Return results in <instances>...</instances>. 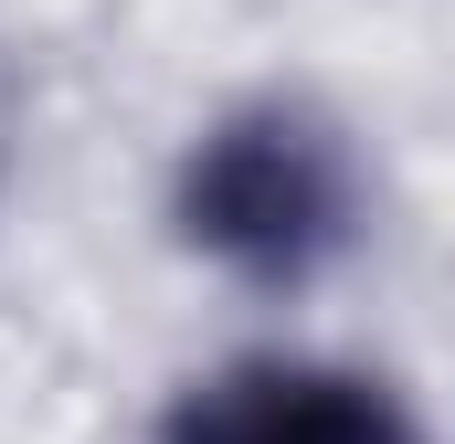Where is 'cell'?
Instances as JSON below:
<instances>
[{"label":"cell","instance_id":"obj_2","mask_svg":"<svg viewBox=\"0 0 455 444\" xmlns=\"http://www.w3.org/2000/svg\"><path fill=\"white\" fill-rule=\"evenodd\" d=\"M159 444H424L413 413L329 360H233L170 402Z\"/></svg>","mask_w":455,"mask_h":444},{"label":"cell","instance_id":"obj_1","mask_svg":"<svg viewBox=\"0 0 455 444\" xmlns=\"http://www.w3.org/2000/svg\"><path fill=\"white\" fill-rule=\"evenodd\" d=\"M349 159L318 116L297 107H243L180 159V233L233 265L243 286H307L349 243Z\"/></svg>","mask_w":455,"mask_h":444}]
</instances>
